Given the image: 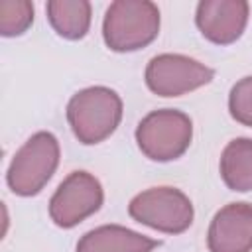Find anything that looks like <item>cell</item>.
<instances>
[{"label": "cell", "instance_id": "1", "mask_svg": "<svg viewBox=\"0 0 252 252\" xmlns=\"http://www.w3.org/2000/svg\"><path fill=\"white\" fill-rule=\"evenodd\" d=\"M122 120V98L108 87H89L75 93L67 104V122L75 138L85 144L104 142Z\"/></svg>", "mask_w": 252, "mask_h": 252}, {"label": "cell", "instance_id": "2", "mask_svg": "<svg viewBox=\"0 0 252 252\" xmlns=\"http://www.w3.org/2000/svg\"><path fill=\"white\" fill-rule=\"evenodd\" d=\"M159 33V10L150 0H116L102 20V37L108 49L126 53L150 45Z\"/></svg>", "mask_w": 252, "mask_h": 252}, {"label": "cell", "instance_id": "3", "mask_svg": "<svg viewBox=\"0 0 252 252\" xmlns=\"http://www.w3.org/2000/svg\"><path fill=\"white\" fill-rule=\"evenodd\" d=\"M59 142L51 132H35L16 152L6 171L8 187L14 195L33 197L53 177L59 165Z\"/></svg>", "mask_w": 252, "mask_h": 252}, {"label": "cell", "instance_id": "4", "mask_svg": "<svg viewBox=\"0 0 252 252\" xmlns=\"http://www.w3.org/2000/svg\"><path fill=\"white\" fill-rule=\"evenodd\" d=\"M191 118L175 108L152 110L136 128L138 148L152 161H171L181 158L191 146Z\"/></svg>", "mask_w": 252, "mask_h": 252}, {"label": "cell", "instance_id": "5", "mask_svg": "<svg viewBox=\"0 0 252 252\" xmlns=\"http://www.w3.org/2000/svg\"><path fill=\"white\" fill-rule=\"evenodd\" d=\"M128 215L154 230L165 234H181L193 224V203L175 187H150L128 203Z\"/></svg>", "mask_w": 252, "mask_h": 252}, {"label": "cell", "instance_id": "6", "mask_svg": "<svg viewBox=\"0 0 252 252\" xmlns=\"http://www.w3.org/2000/svg\"><path fill=\"white\" fill-rule=\"evenodd\" d=\"M144 79L154 94L169 98L209 85L215 79V71L193 57L181 53H161L150 59Z\"/></svg>", "mask_w": 252, "mask_h": 252}, {"label": "cell", "instance_id": "7", "mask_svg": "<svg viewBox=\"0 0 252 252\" xmlns=\"http://www.w3.org/2000/svg\"><path fill=\"white\" fill-rule=\"evenodd\" d=\"M104 201L100 181L89 171L69 173L55 189L49 201V217L61 228H73L94 215Z\"/></svg>", "mask_w": 252, "mask_h": 252}, {"label": "cell", "instance_id": "8", "mask_svg": "<svg viewBox=\"0 0 252 252\" xmlns=\"http://www.w3.org/2000/svg\"><path fill=\"white\" fill-rule=\"evenodd\" d=\"M248 14L246 0H203L197 4L195 24L205 39L217 45H230L242 35Z\"/></svg>", "mask_w": 252, "mask_h": 252}, {"label": "cell", "instance_id": "9", "mask_svg": "<svg viewBox=\"0 0 252 252\" xmlns=\"http://www.w3.org/2000/svg\"><path fill=\"white\" fill-rule=\"evenodd\" d=\"M209 252H252V205L228 203L213 217L207 232Z\"/></svg>", "mask_w": 252, "mask_h": 252}, {"label": "cell", "instance_id": "10", "mask_svg": "<svg viewBox=\"0 0 252 252\" xmlns=\"http://www.w3.org/2000/svg\"><path fill=\"white\" fill-rule=\"evenodd\" d=\"M161 242L120 224H102L85 232L77 252H152Z\"/></svg>", "mask_w": 252, "mask_h": 252}, {"label": "cell", "instance_id": "11", "mask_svg": "<svg viewBox=\"0 0 252 252\" xmlns=\"http://www.w3.org/2000/svg\"><path fill=\"white\" fill-rule=\"evenodd\" d=\"M220 177L230 191H252V138H234L220 154Z\"/></svg>", "mask_w": 252, "mask_h": 252}, {"label": "cell", "instance_id": "12", "mask_svg": "<svg viewBox=\"0 0 252 252\" xmlns=\"http://www.w3.org/2000/svg\"><path fill=\"white\" fill-rule=\"evenodd\" d=\"M51 28L65 39H83L91 28V2L49 0L45 6Z\"/></svg>", "mask_w": 252, "mask_h": 252}, {"label": "cell", "instance_id": "13", "mask_svg": "<svg viewBox=\"0 0 252 252\" xmlns=\"http://www.w3.org/2000/svg\"><path fill=\"white\" fill-rule=\"evenodd\" d=\"M33 22V4L28 0H0V33L22 35Z\"/></svg>", "mask_w": 252, "mask_h": 252}, {"label": "cell", "instance_id": "14", "mask_svg": "<svg viewBox=\"0 0 252 252\" xmlns=\"http://www.w3.org/2000/svg\"><path fill=\"white\" fill-rule=\"evenodd\" d=\"M228 110L236 122L252 128V75L232 85L228 94Z\"/></svg>", "mask_w": 252, "mask_h": 252}]
</instances>
